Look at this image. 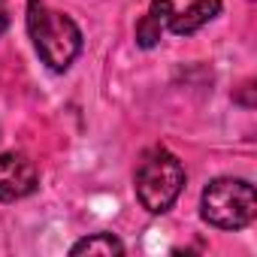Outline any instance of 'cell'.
Listing matches in <instances>:
<instances>
[{
  "label": "cell",
  "mask_w": 257,
  "mask_h": 257,
  "mask_svg": "<svg viewBox=\"0 0 257 257\" xmlns=\"http://www.w3.org/2000/svg\"><path fill=\"white\" fill-rule=\"evenodd\" d=\"M28 34L43 64H49L55 73H64L82 52L79 25L70 16L49 10L43 0H31L28 4Z\"/></svg>",
  "instance_id": "cell-1"
},
{
  "label": "cell",
  "mask_w": 257,
  "mask_h": 257,
  "mask_svg": "<svg viewBox=\"0 0 257 257\" xmlns=\"http://www.w3.org/2000/svg\"><path fill=\"white\" fill-rule=\"evenodd\" d=\"M137 200L146 212L152 215H164L173 209V203L179 200L182 188H185V167L182 161L170 152V149H149L137 167Z\"/></svg>",
  "instance_id": "cell-2"
},
{
  "label": "cell",
  "mask_w": 257,
  "mask_h": 257,
  "mask_svg": "<svg viewBox=\"0 0 257 257\" xmlns=\"http://www.w3.org/2000/svg\"><path fill=\"white\" fill-rule=\"evenodd\" d=\"M200 215L218 230H242L257 215V194L254 185L245 179L221 176L206 185L200 197Z\"/></svg>",
  "instance_id": "cell-3"
},
{
  "label": "cell",
  "mask_w": 257,
  "mask_h": 257,
  "mask_svg": "<svg viewBox=\"0 0 257 257\" xmlns=\"http://www.w3.org/2000/svg\"><path fill=\"white\" fill-rule=\"evenodd\" d=\"M37 185H40V173L28 155H19V152L0 155V200L4 203H16L34 194Z\"/></svg>",
  "instance_id": "cell-4"
},
{
  "label": "cell",
  "mask_w": 257,
  "mask_h": 257,
  "mask_svg": "<svg viewBox=\"0 0 257 257\" xmlns=\"http://www.w3.org/2000/svg\"><path fill=\"white\" fill-rule=\"evenodd\" d=\"M218 13H221V0H194L185 13H173V19H170L167 28H170L176 37H191V34H197L203 25H209Z\"/></svg>",
  "instance_id": "cell-5"
},
{
  "label": "cell",
  "mask_w": 257,
  "mask_h": 257,
  "mask_svg": "<svg viewBox=\"0 0 257 257\" xmlns=\"http://www.w3.org/2000/svg\"><path fill=\"white\" fill-rule=\"evenodd\" d=\"M173 19V4L170 0H152V10L140 19L137 25V46L140 49H155L164 37V28Z\"/></svg>",
  "instance_id": "cell-6"
},
{
  "label": "cell",
  "mask_w": 257,
  "mask_h": 257,
  "mask_svg": "<svg viewBox=\"0 0 257 257\" xmlns=\"http://www.w3.org/2000/svg\"><path fill=\"white\" fill-rule=\"evenodd\" d=\"M70 254H106V257H112V254H124V245L112 233H91V236L79 239L70 248Z\"/></svg>",
  "instance_id": "cell-7"
},
{
  "label": "cell",
  "mask_w": 257,
  "mask_h": 257,
  "mask_svg": "<svg viewBox=\"0 0 257 257\" xmlns=\"http://www.w3.org/2000/svg\"><path fill=\"white\" fill-rule=\"evenodd\" d=\"M7 28H10V13H7V7H4V0H0V37H4Z\"/></svg>",
  "instance_id": "cell-8"
}]
</instances>
